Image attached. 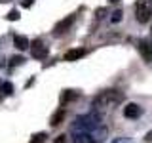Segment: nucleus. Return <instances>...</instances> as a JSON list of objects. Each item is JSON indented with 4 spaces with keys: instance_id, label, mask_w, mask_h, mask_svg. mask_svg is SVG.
Here are the masks:
<instances>
[{
    "instance_id": "1",
    "label": "nucleus",
    "mask_w": 152,
    "mask_h": 143,
    "mask_svg": "<svg viewBox=\"0 0 152 143\" xmlns=\"http://www.w3.org/2000/svg\"><path fill=\"white\" fill-rule=\"evenodd\" d=\"M101 126V114L99 113H88V114H80V116H76L72 124H70V130L74 133L78 132H91L95 128Z\"/></svg>"
},
{
    "instance_id": "11",
    "label": "nucleus",
    "mask_w": 152,
    "mask_h": 143,
    "mask_svg": "<svg viewBox=\"0 0 152 143\" xmlns=\"http://www.w3.org/2000/svg\"><path fill=\"white\" fill-rule=\"evenodd\" d=\"M72 143H95V141L89 132H78V133H74Z\"/></svg>"
},
{
    "instance_id": "21",
    "label": "nucleus",
    "mask_w": 152,
    "mask_h": 143,
    "mask_svg": "<svg viewBox=\"0 0 152 143\" xmlns=\"http://www.w3.org/2000/svg\"><path fill=\"white\" fill-rule=\"evenodd\" d=\"M104 13H107V10H104V8H99L97 10V17H103Z\"/></svg>"
},
{
    "instance_id": "16",
    "label": "nucleus",
    "mask_w": 152,
    "mask_h": 143,
    "mask_svg": "<svg viewBox=\"0 0 152 143\" xmlns=\"http://www.w3.org/2000/svg\"><path fill=\"white\" fill-rule=\"evenodd\" d=\"M2 94L4 95H12L13 94V84L12 82H2Z\"/></svg>"
},
{
    "instance_id": "12",
    "label": "nucleus",
    "mask_w": 152,
    "mask_h": 143,
    "mask_svg": "<svg viewBox=\"0 0 152 143\" xmlns=\"http://www.w3.org/2000/svg\"><path fill=\"white\" fill-rule=\"evenodd\" d=\"M65 114H66V111H65V107H61V109H57V111L51 114V118H50V122H51V126H59L61 122L65 120Z\"/></svg>"
},
{
    "instance_id": "26",
    "label": "nucleus",
    "mask_w": 152,
    "mask_h": 143,
    "mask_svg": "<svg viewBox=\"0 0 152 143\" xmlns=\"http://www.w3.org/2000/svg\"><path fill=\"white\" fill-rule=\"evenodd\" d=\"M0 2H10V0H0Z\"/></svg>"
},
{
    "instance_id": "22",
    "label": "nucleus",
    "mask_w": 152,
    "mask_h": 143,
    "mask_svg": "<svg viewBox=\"0 0 152 143\" xmlns=\"http://www.w3.org/2000/svg\"><path fill=\"white\" fill-rule=\"evenodd\" d=\"M145 141H152V130H150V132L145 136Z\"/></svg>"
},
{
    "instance_id": "15",
    "label": "nucleus",
    "mask_w": 152,
    "mask_h": 143,
    "mask_svg": "<svg viewBox=\"0 0 152 143\" xmlns=\"http://www.w3.org/2000/svg\"><path fill=\"white\" fill-rule=\"evenodd\" d=\"M23 63H25V57L23 55H13L12 59H10V65L12 67H17V65H23Z\"/></svg>"
},
{
    "instance_id": "4",
    "label": "nucleus",
    "mask_w": 152,
    "mask_h": 143,
    "mask_svg": "<svg viewBox=\"0 0 152 143\" xmlns=\"http://www.w3.org/2000/svg\"><path fill=\"white\" fill-rule=\"evenodd\" d=\"M31 46H32V48H31V54H32V57H34V59H46L48 54H50L48 46H46L42 40H34Z\"/></svg>"
},
{
    "instance_id": "9",
    "label": "nucleus",
    "mask_w": 152,
    "mask_h": 143,
    "mask_svg": "<svg viewBox=\"0 0 152 143\" xmlns=\"http://www.w3.org/2000/svg\"><path fill=\"white\" fill-rule=\"evenodd\" d=\"M13 46H15L19 52H23V50H27V48L31 46V42H28V38H27V36H23V35H15V36H13Z\"/></svg>"
},
{
    "instance_id": "19",
    "label": "nucleus",
    "mask_w": 152,
    "mask_h": 143,
    "mask_svg": "<svg viewBox=\"0 0 152 143\" xmlns=\"http://www.w3.org/2000/svg\"><path fill=\"white\" fill-rule=\"evenodd\" d=\"M53 143H66V136H65V133H61V136H57Z\"/></svg>"
},
{
    "instance_id": "17",
    "label": "nucleus",
    "mask_w": 152,
    "mask_h": 143,
    "mask_svg": "<svg viewBox=\"0 0 152 143\" xmlns=\"http://www.w3.org/2000/svg\"><path fill=\"white\" fill-rule=\"evenodd\" d=\"M122 15H124L122 10H114V12H112V17H110V21H112V23H120V21H122Z\"/></svg>"
},
{
    "instance_id": "23",
    "label": "nucleus",
    "mask_w": 152,
    "mask_h": 143,
    "mask_svg": "<svg viewBox=\"0 0 152 143\" xmlns=\"http://www.w3.org/2000/svg\"><path fill=\"white\" fill-rule=\"evenodd\" d=\"M32 2H34V0H25V2H23V6H25V8H28Z\"/></svg>"
},
{
    "instance_id": "20",
    "label": "nucleus",
    "mask_w": 152,
    "mask_h": 143,
    "mask_svg": "<svg viewBox=\"0 0 152 143\" xmlns=\"http://www.w3.org/2000/svg\"><path fill=\"white\" fill-rule=\"evenodd\" d=\"M110 143H129V139H127V137H120V139H114Z\"/></svg>"
},
{
    "instance_id": "10",
    "label": "nucleus",
    "mask_w": 152,
    "mask_h": 143,
    "mask_svg": "<svg viewBox=\"0 0 152 143\" xmlns=\"http://www.w3.org/2000/svg\"><path fill=\"white\" fill-rule=\"evenodd\" d=\"M89 133H91V137H93L95 143H103L104 137H107V128H104V126H99V128H95V130H91Z\"/></svg>"
},
{
    "instance_id": "6",
    "label": "nucleus",
    "mask_w": 152,
    "mask_h": 143,
    "mask_svg": "<svg viewBox=\"0 0 152 143\" xmlns=\"http://www.w3.org/2000/svg\"><path fill=\"white\" fill-rule=\"evenodd\" d=\"M72 23H74V15H66L65 19H61V21H59V23H57V25L53 27V35H55V36H61L63 32L69 31Z\"/></svg>"
},
{
    "instance_id": "8",
    "label": "nucleus",
    "mask_w": 152,
    "mask_h": 143,
    "mask_svg": "<svg viewBox=\"0 0 152 143\" xmlns=\"http://www.w3.org/2000/svg\"><path fill=\"white\" fill-rule=\"evenodd\" d=\"M86 55V50L84 48H72V50L65 52V61H78L80 57Z\"/></svg>"
},
{
    "instance_id": "3",
    "label": "nucleus",
    "mask_w": 152,
    "mask_h": 143,
    "mask_svg": "<svg viewBox=\"0 0 152 143\" xmlns=\"http://www.w3.org/2000/svg\"><path fill=\"white\" fill-rule=\"evenodd\" d=\"M135 17L139 23H146L152 17V0H137L135 4Z\"/></svg>"
},
{
    "instance_id": "13",
    "label": "nucleus",
    "mask_w": 152,
    "mask_h": 143,
    "mask_svg": "<svg viewBox=\"0 0 152 143\" xmlns=\"http://www.w3.org/2000/svg\"><path fill=\"white\" fill-rule=\"evenodd\" d=\"M80 94L74 92V90H65L63 94H61V101L63 103H69V101H74V99H78Z\"/></svg>"
},
{
    "instance_id": "7",
    "label": "nucleus",
    "mask_w": 152,
    "mask_h": 143,
    "mask_svg": "<svg viewBox=\"0 0 152 143\" xmlns=\"http://www.w3.org/2000/svg\"><path fill=\"white\" fill-rule=\"evenodd\" d=\"M141 114H142V107L137 103H127L124 107V116L126 118H139Z\"/></svg>"
},
{
    "instance_id": "5",
    "label": "nucleus",
    "mask_w": 152,
    "mask_h": 143,
    "mask_svg": "<svg viewBox=\"0 0 152 143\" xmlns=\"http://www.w3.org/2000/svg\"><path fill=\"white\" fill-rule=\"evenodd\" d=\"M137 48H139L142 59L146 61V63H152V40H139V44H137Z\"/></svg>"
},
{
    "instance_id": "25",
    "label": "nucleus",
    "mask_w": 152,
    "mask_h": 143,
    "mask_svg": "<svg viewBox=\"0 0 152 143\" xmlns=\"http://www.w3.org/2000/svg\"><path fill=\"white\" fill-rule=\"evenodd\" d=\"M108 2H112V4H116V2H120V0H108Z\"/></svg>"
},
{
    "instance_id": "24",
    "label": "nucleus",
    "mask_w": 152,
    "mask_h": 143,
    "mask_svg": "<svg viewBox=\"0 0 152 143\" xmlns=\"http://www.w3.org/2000/svg\"><path fill=\"white\" fill-rule=\"evenodd\" d=\"M0 97H4V94H2V80H0Z\"/></svg>"
},
{
    "instance_id": "2",
    "label": "nucleus",
    "mask_w": 152,
    "mask_h": 143,
    "mask_svg": "<svg viewBox=\"0 0 152 143\" xmlns=\"http://www.w3.org/2000/svg\"><path fill=\"white\" fill-rule=\"evenodd\" d=\"M122 101H124L122 92H118V90H104V92L95 95L91 105L95 109H107V107H114V105H118Z\"/></svg>"
},
{
    "instance_id": "18",
    "label": "nucleus",
    "mask_w": 152,
    "mask_h": 143,
    "mask_svg": "<svg viewBox=\"0 0 152 143\" xmlns=\"http://www.w3.org/2000/svg\"><path fill=\"white\" fill-rule=\"evenodd\" d=\"M6 19H8V21H17V19H19V12H17V10H12V12L6 15Z\"/></svg>"
},
{
    "instance_id": "14",
    "label": "nucleus",
    "mask_w": 152,
    "mask_h": 143,
    "mask_svg": "<svg viewBox=\"0 0 152 143\" xmlns=\"http://www.w3.org/2000/svg\"><path fill=\"white\" fill-rule=\"evenodd\" d=\"M46 133L44 132H38V133H34V136H32L31 137V141H28V143H46Z\"/></svg>"
}]
</instances>
